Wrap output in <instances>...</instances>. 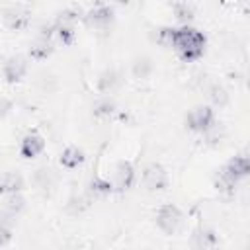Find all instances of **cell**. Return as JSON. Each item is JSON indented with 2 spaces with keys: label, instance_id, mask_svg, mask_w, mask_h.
<instances>
[{
  "label": "cell",
  "instance_id": "cell-7",
  "mask_svg": "<svg viewBox=\"0 0 250 250\" xmlns=\"http://www.w3.org/2000/svg\"><path fill=\"white\" fill-rule=\"evenodd\" d=\"M29 70V62L23 55H12L2 64V74L8 84H18Z\"/></svg>",
  "mask_w": 250,
  "mask_h": 250
},
{
  "label": "cell",
  "instance_id": "cell-26",
  "mask_svg": "<svg viewBox=\"0 0 250 250\" xmlns=\"http://www.w3.org/2000/svg\"><path fill=\"white\" fill-rule=\"evenodd\" d=\"M12 240V229L6 221L0 219V246H6Z\"/></svg>",
  "mask_w": 250,
  "mask_h": 250
},
{
  "label": "cell",
  "instance_id": "cell-13",
  "mask_svg": "<svg viewBox=\"0 0 250 250\" xmlns=\"http://www.w3.org/2000/svg\"><path fill=\"white\" fill-rule=\"evenodd\" d=\"M25 186L23 178L18 174V172H6L2 178H0V195H8V193H16V191H21Z\"/></svg>",
  "mask_w": 250,
  "mask_h": 250
},
{
  "label": "cell",
  "instance_id": "cell-27",
  "mask_svg": "<svg viewBox=\"0 0 250 250\" xmlns=\"http://www.w3.org/2000/svg\"><path fill=\"white\" fill-rule=\"evenodd\" d=\"M113 102H109V100H105V102H102L100 105H98V109H96V115H109L111 111H113Z\"/></svg>",
  "mask_w": 250,
  "mask_h": 250
},
{
  "label": "cell",
  "instance_id": "cell-15",
  "mask_svg": "<svg viewBox=\"0 0 250 250\" xmlns=\"http://www.w3.org/2000/svg\"><path fill=\"white\" fill-rule=\"evenodd\" d=\"M119 84H121V74H119L117 70H113V68L104 70V72L100 74V78H98V90L104 92V94L113 92Z\"/></svg>",
  "mask_w": 250,
  "mask_h": 250
},
{
  "label": "cell",
  "instance_id": "cell-10",
  "mask_svg": "<svg viewBox=\"0 0 250 250\" xmlns=\"http://www.w3.org/2000/svg\"><path fill=\"white\" fill-rule=\"evenodd\" d=\"M45 146H47V141L39 133H27L20 143V154L31 160V158H37L45 150Z\"/></svg>",
  "mask_w": 250,
  "mask_h": 250
},
{
  "label": "cell",
  "instance_id": "cell-25",
  "mask_svg": "<svg viewBox=\"0 0 250 250\" xmlns=\"http://www.w3.org/2000/svg\"><path fill=\"white\" fill-rule=\"evenodd\" d=\"M172 35H174V27H170V25H166V27H162L160 31H158V43L162 45V47H170L172 45Z\"/></svg>",
  "mask_w": 250,
  "mask_h": 250
},
{
  "label": "cell",
  "instance_id": "cell-17",
  "mask_svg": "<svg viewBox=\"0 0 250 250\" xmlns=\"http://www.w3.org/2000/svg\"><path fill=\"white\" fill-rule=\"evenodd\" d=\"M55 35L62 45H72L74 43V25H64V23H57L55 21Z\"/></svg>",
  "mask_w": 250,
  "mask_h": 250
},
{
  "label": "cell",
  "instance_id": "cell-16",
  "mask_svg": "<svg viewBox=\"0 0 250 250\" xmlns=\"http://www.w3.org/2000/svg\"><path fill=\"white\" fill-rule=\"evenodd\" d=\"M4 211L10 215V217H16L20 215L23 209H25V197L21 195V191H16V193H8L4 203H2Z\"/></svg>",
  "mask_w": 250,
  "mask_h": 250
},
{
  "label": "cell",
  "instance_id": "cell-14",
  "mask_svg": "<svg viewBox=\"0 0 250 250\" xmlns=\"http://www.w3.org/2000/svg\"><path fill=\"white\" fill-rule=\"evenodd\" d=\"M27 53H29V57L35 59V61H45V59L51 57V53H53V43H51V39L39 35V37L29 45Z\"/></svg>",
  "mask_w": 250,
  "mask_h": 250
},
{
  "label": "cell",
  "instance_id": "cell-29",
  "mask_svg": "<svg viewBox=\"0 0 250 250\" xmlns=\"http://www.w3.org/2000/svg\"><path fill=\"white\" fill-rule=\"evenodd\" d=\"M115 2H121V4H125V2H129V0H115Z\"/></svg>",
  "mask_w": 250,
  "mask_h": 250
},
{
  "label": "cell",
  "instance_id": "cell-1",
  "mask_svg": "<svg viewBox=\"0 0 250 250\" xmlns=\"http://www.w3.org/2000/svg\"><path fill=\"white\" fill-rule=\"evenodd\" d=\"M205 45H207V37L203 31H199L191 25L174 27L170 49H174L182 61H186V62L199 61L205 53Z\"/></svg>",
  "mask_w": 250,
  "mask_h": 250
},
{
  "label": "cell",
  "instance_id": "cell-21",
  "mask_svg": "<svg viewBox=\"0 0 250 250\" xmlns=\"http://www.w3.org/2000/svg\"><path fill=\"white\" fill-rule=\"evenodd\" d=\"M80 18H82V16H80V12H78V10H74V8H68V10H64V12H61V14H59V18H57V23L74 25V23H76Z\"/></svg>",
  "mask_w": 250,
  "mask_h": 250
},
{
  "label": "cell",
  "instance_id": "cell-28",
  "mask_svg": "<svg viewBox=\"0 0 250 250\" xmlns=\"http://www.w3.org/2000/svg\"><path fill=\"white\" fill-rule=\"evenodd\" d=\"M10 111H12V102H10L8 98L0 96V121H2Z\"/></svg>",
  "mask_w": 250,
  "mask_h": 250
},
{
  "label": "cell",
  "instance_id": "cell-20",
  "mask_svg": "<svg viewBox=\"0 0 250 250\" xmlns=\"http://www.w3.org/2000/svg\"><path fill=\"white\" fill-rule=\"evenodd\" d=\"M174 14H176V20L182 21L184 25H188L191 20H193V12L188 4H176L174 6Z\"/></svg>",
  "mask_w": 250,
  "mask_h": 250
},
{
  "label": "cell",
  "instance_id": "cell-2",
  "mask_svg": "<svg viewBox=\"0 0 250 250\" xmlns=\"http://www.w3.org/2000/svg\"><path fill=\"white\" fill-rule=\"evenodd\" d=\"M250 174V160L248 156L244 154H238V156H232L229 162L223 164V168L219 170V176H217V189L221 191H234V188Z\"/></svg>",
  "mask_w": 250,
  "mask_h": 250
},
{
  "label": "cell",
  "instance_id": "cell-19",
  "mask_svg": "<svg viewBox=\"0 0 250 250\" xmlns=\"http://www.w3.org/2000/svg\"><path fill=\"white\" fill-rule=\"evenodd\" d=\"M88 205H90V199L88 197H84V195H74V197H70L68 199V203H66V213H70V215H80L84 209H88Z\"/></svg>",
  "mask_w": 250,
  "mask_h": 250
},
{
  "label": "cell",
  "instance_id": "cell-12",
  "mask_svg": "<svg viewBox=\"0 0 250 250\" xmlns=\"http://www.w3.org/2000/svg\"><path fill=\"white\" fill-rule=\"evenodd\" d=\"M113 193V184L111 180L107 178H102V176H94L88 184V195L90 197H107Z\"/></svg>",
  "mask_w": 250,
  "mask_h": 250
},
{
  "label": "cell",
  "instance_id": "cell-5",
  "mask_svg": "<svg viewBox=\"0 0 250 250\" xmlns=\"http://www.w3.org/2000/svg\"><path fill=\"white\" fill-rule=\"evenodd\" d=\"M141 180H143V186L146 191H162L170 184V176H168L166 168L158 162H150L148 166H145Z\"/></svg>",
  "mask_w": 250,
  "mask_h": 250
},
{
  "label": "cell",
  "instance_id": "cell-23",
  "mask_svg": "<svg viewBox=\"0 0 250 250\" xmlns=\"http://www.w3.org/2000/svg\"><path fill=\"white\" fill-rule=\"evenodd\" d=\"M215 242H217V236L213 234V230H199L195 234V244L197 246L207 248V246H215Z\"/></svg>",
  "mask_w": 250,
  "mask_h": 250
},
{
  "label": "cell",
  "instance_id": "cell-24",
  "mask_svg": "<svg viewBox=\"0 0 250 250\" xmlns=\"http://www.w3.org/2000/svg\"><path fill=\"white\" fill-rule=\"evenodd\" d=\"M150 68H152L150 61H148V59H141V61H137V62H135V66H133V72H135V76H139V78H145V76L150 72Z\"/></svg>",
  "mask_w": 250,
  "mask_h": 250
},
{
  "label": "cell",
  "instance_id": "cell-22",
  "mask_svg": "<svg viewBox=\"0 0 250 250\" xmlns=\"http://www.w3.org/2000/svg\"><path fill=\"white\" fill-rule=\"evenodd\" d=\"M209 96H211V102H213L215 105H219V107H223V105L229 102V94H227V90H225L223 86H217V84L211 88V94H209Z\"/></svg>",
  "mask_w": 250,
  "mask_h": 250
},
{
  "label": "cell",
  "instance_id": "cell-11",
  "mask_svg": "<svg viewBox=\"0 0 250 250\" xmlns=\"http://www.w3.org/2000/svg\"><path fill=\"white\" fill-rule=\"evenodd\" d=\"M84 160H86L84 150L78 148V146H66V148L61 152V158H59L61 166L66 168V170H74V168H78Z\"/></svg>",
  "mask_w": 250,
  "mask_h": 250
},
{
  "label": "cell",
  "instance_id": "cell-3",
  "mask_svg": "<svg viewBox=\"0 0 250 250\" xmlns=\"http://www.w3.org/2000/svg\"><path fill=\"white\" fill-rule=\"evenodd\" d=\"M154 221H156V227H158L164 234H174V232L180 229L182 221H184V213L180 211L178 205H174V203H164V205L158 207Z\"/></svg>",
  "mask_w": 250,
  "mask_h": 250
},
{
  "label": "cell",
  "instance_id": "cell-18",
  "mask_svg": "<svg viewBox=\"0 0 250 250\" xmlns=\"http://www.w3.org/2000/svg\"><path fill=\"white\" fill-rule=\"evenodd\" d=\"M33 180H35L37 188H53V184L57 182V176L53 174L51 168H39V170H35Z\"/></svg>",
  "mask_w": 250,
  "mask_h": 250
},
{
  "label": "cell",
  "instance_id": "cell-4",
  "mask_svg": "<svg viewBox=\"0 0 250 250\" xmlns=\"http://www.w3.org/2000/svg\"><path fill=\"white\" fill-rule=\"evenodd\" d=\"M186 125L193 133H209L215 127V111H213V107L211 105H195L188 113Z\"/></svg>",
  "mask_w": 250,
  "mask_h": 250
},
{
  "label": "cell",
  "instance_id": "cell-6",
  "mask_svg": "<svg viewBox=\"0 0 250 250\" xmlns=\"http://www.w3.org/2000/svg\"><path fill=\"white\" fill-rule=\"evenodd\" d=\"M113 20H115L113 8L105 6V4H98V6H94L92 10H88L82 16V21L90 29H107L113 23Z\"/></svg>",
  "mask_w": 250,
  "mask_h": 250
},
{
  "label": "cell",
  "instance_id": "cell-9",
  "mask_svg": "<svg viewBox=\"0 0 250 250\" xmlns=\"http://www.w3.org/2000/svg\"><path fill=\"white\" fill-rule=\"evenodd\" d=\"M2 21L8 29L12 31H21L29 25V12L23 10V8H18V6H12V8H6L2 12Z\"/></svg>",
  "mask_w": 250,
  "mask_h": 250
},
{
  "label": "cell",
  "instance_id": "cell-8",
  "mask_svg": "<svg viewBox=\"0 0 250 250\" xmlns=\"http://www.w3.org/2000/svg\"><path fill=\"white\" fill-rule=\"evenodd\" d=\"M111 184H113V191H117V193H123L127 189H131V186L135 184V168H133V164L127 162V160H119L115 164Z\"/></svg>",
  "mask_w": 250,
  "mask_h": 250
}]
</instances>
